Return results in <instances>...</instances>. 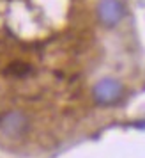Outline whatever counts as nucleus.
<instances>
[{"instance_id": "1", "label": "nucleus", "mask_w": 145, "mask_h": 158, "mask_svg": "<svg viewBox=\"0 0 145 158\" xmlns=\"http://www.w3.org/2000/svg\"><path fill=\"white\" fill-rule=\"evenodd\" d=\"M30 128L29 115L22 110H9L0 115V131L9 139H20Z\"/></svg>"}, {"instance_id": "2", "label": "nucleus", "mask_w": 145, "mask_h": 158, "mask_svg": "<svg viewBox=\"0 0 145 158\" xmlns=\"http://www.w3.org/2000/svg\"><path fill=\"white\" fill-rule=\"evenodd\" d=\"M124 93V85L113 77H104L101 78L92 89L96 103L99 105H113L120 100Z\"/></svg>"}, {"instance_id": "3", "label": "nucleus", "mask_w": 145, "mask_h": 158, "mask_svg": "<svg viewBox=\"0 0 145 158\" xmlns=\"http://www.w3.org/2000/svg\"><path fill=\"white\" fill-rule=\"evenodd\" d=\"M124 6L120 0H99L97 4V18L104 27H117L124 18Z\"/></svg>"}, {"instance_id": "4", "label": "nucleus", "mask_w": 145, "mask_h": 158, "mask_svg": "<svg viewBox=\"0 0 145 158\" xmlns=\"http://www.w3.org/2000/svg\"><path fill=\"white\" fill-rule=\"evenodd\" d=\"M30 71H32V68L27 62H13L6 69V73L13 75V77H27V75H30Z\"/></svg>"}]
</instances>
